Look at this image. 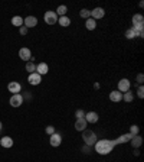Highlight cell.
I'll return each instance as SVG.
<instances>
[{
  "label": "cell",
  "instance_id": "6da1fadb",
  "mask_svg": "<svg viewBox=\"0 0 144 162\" xmlns=\"http://www.w3.org/2000/svg\"><path fill=\"white\" fill-rule=\"evenodd\" d=\"M117 140H110V139H101V140H97L95 146V152L100 155H108L111 150L114 149V146H117Z\"/></svg>",
  "mask_w": 144,
  "mask_h": 162
},
{
  "label": "cell",
  "instance_id": "7a4b0ae2",
  "mask_svg": "<svg viewBox=\"0 0 144 162\" xmlns=\"http://www.w3.org/2000/svg\"><path fill=\"white\" fill-rule=\"evenodd\" d=\"M82 139H84V143L88 145V146H94L97 143V135L94 130H90V129H85L82 132Z\"/></svg>",
  "mask_w": 144,
  "mask_h": 162
},
{
  "label": "cell",
  "instance_id": "3957f363",
  "mask_svg": "<svg viewBox=\"0 0 144 162\" xmlns=\"http://www.w3.org/2000/svg\"><path fill=\"white\" fill-rule=\"evenodd\" d=\"M43 19H45V22L48 25L58 23V15H56V12H54V10H48V12L45 13Z\"/></svg>",
  "mask_w": 144,
  "mask_h": 162
},
{
  "label": "cell",
  "instance_id": "277c9868",
  "mask_svg": "<svg viewBox=\"0 0 144 162\" xmlns=\"http://www.w3.org/2000/svg\"><path fill=\"white\" fill-rule=\"evenodd\" d=\"M19 58H20V60H23V61H26V62L33 61V58H32V52H30L29 48H20V49H19Z\"/></svg>",
  "mask_w": 144,
  "mask_h": 162
},
{
  "label": "cell",
  "instance_id": "5b68a950",
  "mask_svg": "<svg viewBox=\"0 0 144 162\" xmlns=\"http://www.w3.org/2000/svg\"><path fill=\"white\" fill-rule=\"evenodd\" d=\"M9 103H10L12 107H20V106L23 104V96H22V94H13V96L10 97Z\"/></svg>",
  "mask_w": 144,
  "mask_h": 162
},
{
  "label": "cell",
  "instance_id": "8992f818",
  "mask_svg": "<svg viewBox=\"0 0 144 162\" xmlns=\"http://www.w3.org/2000/svg\"><path fill=\"white\" fill-rule=\"evenodd\" d=\"M130 87H131L130 80L123 78V80H120V81H118V91H120V93H127V91L130 90Z\"/></svg>",
  "mask_w": 144,
  "mask_h": 162
},
{
  "label": "cell",
  "instance_id": "52a82bcc",
  "mask_svg": "<svg viewBox=\"0 0 144 162\" xmlns=\"http://www.w3.org/2000/svg\"><path fill=\"white\" fill-rule=\"evenodd\" d=\"M49 143H51V146H54V148H58V146H59V145L62 143V136H61L59 133L55 132L54 135H51Z\"/></svg>",
  "mask_w": 144,
  "mask_h": 162
},
{
  "label": "cell",
  "instance_id": "ba28073f",
  "mask_svg": "<svg viewBox=\"0 0 144 162\" xmlns=\"http://www.w3.org/2000/svg\"><path fill=\"white\" fill-rule=\"evenodd\" d=\"M105 16V10L102 9V7H95V9H92L91 10V18L97 20V19H102Z\"/></svg>",
  "mask_w": 144,
  "mask_h": 162
},
{
  "label": "cell",
  "instance_id": "9c48e42d",
  "mask_svg": "<svg viewBox=\"0 0 144 162\" xmlns=\"http://www.w3.org/2000/svg\"><path fill=\"white\" fill-rule=\"evenodd\" d=\"M28 81H29V84H32V85H39L41 81H42V77H41L38 72H32V74H29V77H28Z\"/></svg>",
  "mask_w": 144,
  "mask_h": 162
},
{
  "label": "cell",
  "instance_id": "30bf717a",
  "mask_svg": "<svg viewBox=\"0 0 144 162\" xmlns=\"http://www.w3.org/2000/svg\"><path fill=\"white\" fill-rule=\"evenodd\" d=\"M85 120H87V123H97L98 119H100V116L97 112H90V113H85Z\"/></svg>",
  "mask_w": 144,
  "mask_h": 162
},
{
  "label": "cell",
  "instance_id": "8fae6325",
  "mask_svg": "<svg viewBox=\"0 0 144 162\" xmlns=\"http://www.w3.org/2000/svg\"><path fill=\"white\" fill-rule=\"evenodd\" d=\"M23 25L29 29V28H35L36 25H38V19L35 16H28V18L23 19Z\"/></svg>",
  "mask_w": 144,
  "mask_h": 162
},
{
  "label": "cell",
  "instance_id": "7c38bea8",
  "mask_svg": "<svg viewBox=\"0 0 144 162\" xmlns=\"http://www.w3.org/2000/svg\"><path fill=\"white\" fill-rule=\"evenodd\" d=\"M7 90L10 91V93H13V94H19L20 90H22V85L19 84V83H16V81H12V83H9V85H7Z\"/></svg>",
  "mask_w": 144,
  "mask_h": 162
},
{
  "label": "cell",
  "instance_id": "4fadbf2b",
  "mask_svg": "<svg viewBox=\"0 0 144 162\" xmlns=\"http://www.w3.org/2000/svg\"><path fill=\"white\" fill-rule=\"evenodd\" d=\"M36 72L42 77V75H45V74H48L49 72V67L48 64H45V62H41V64H38L36 65Z\"/></svg>",
  "mask_w": 144,
  "mask_h": 162
},
{
  "label": "cell",
  "instance_id": "5bb4252c",
  "mask_svg": "<svg viewBox=\"0 0 144 162\" xmlns=\"http://www.w3.org/2000/svg\"><path fill=\"white\" fill-rule=\"evenodd\" d=\"M110 100L114 103H118L123 100V93H120L118 90H113L111 93H110Z\"/></svg>",
  "mask_w": 144,
  "mask_h": 162
},
{
  "label": "cell",
  "instance_id": "9a60e30c",
  "mask_svg": "<svg viewBox=\"0 0 144 162\" xmlns=\"http://www.w3.org/2000/svg\"><path fill=\"white\" fill-rule=\"evenodd\" d=\"M87 126H88V123H87L85 119H77V122H75V129L78 132H84L87 129Z\"/></svg>",
  "mask_w": 144,
  "mask_h": 162
},
{
  "label": "cell",
  "instance_id": "2e32d148",
  "mask_svg": "<svg viewBox=\"0 0 144 162\" xmlns=\"http://www.w3.org/2000/svg\"><path fill=\"white\" fill-rule=\"evenodd\" d=\"M130 143H131V146L134 148V149H137V148H140V146L143 145V138H141L140 135H136V136H133L131 138Z\"/></svg>",
  "mask_w": 144,
  "mask_h": 162
},
{
  "label": "cell",
  "instance_id": "e0dca14e",
  "mask_svg": "<svg viewBox=\"0 0 144 162\" xmlns=\"http://www.w3.org/2000/svg\"><path fill=\"white\" fill-rule=\"evenodd\" d=\"M0 145L3 148H12L13 146V139L10 136H5V138L0 139Z\"/></svg>",
  "mask_w": 144,
  "mask_h": 162
},
{
  "label": "cell",
  "instance_id": "ac0fdd59",
  "mask_svg": "<svg viewBox=\"0 0 144 162\" xmlns=\"http://www.w3.org/2000/svg\"><path fill=\"white\" fill-rule=\"evenodd\" d=\"M131 138H133L131 133H126V135H121L120 138H117L115 140H117V143L120 145V143H127V142H130Z\"/></svg>",
  "mask_w": 144,
  "mask_h": 162
},
{
  "label": "cell",
  "instance_id": "d6986e66",
  "mask_svg": "<svg viewBox=\"0 0 144 162\" xmlns=\"http://www.w3.org/2000/svg\"><path fill=\"white\" fill-rule=\"evenodd\" d=\"M85 28L88 30H94L97 28V20H94L92 18H88L85 20Z\"/></svg>",
  "mask_w": 144,
  "mask_h": 162
},
{
  "label": "cell",
  "instance_id": "ffe728a7",
  "mask_svg": "<svg viewBox=\"0 0 144 162\" xmlns=\"http://www.w3.org/2000/svg\"><path fill=\"white\" fill-rule=\"evenodd\" d=\"M58 23L61 26H64V28H68L71 25V19L68 18V16H61V18H58Z\"/></svg>",
  "mask_w": 144,
  "mask_h": 162
},
{
  "label": "cell",
  "instance_id": "44dd1931",
  "mask_svg": "<svg viewBox=\"0 0 144 162\" xmlns=\"http://www.w3.org/2000/svg\"><path fill=\"white\" fill-rule=\"evenodd\" d=\"M12 25H13V26H18V28L23 26V18H20V16H13V18H12Z\"/></svg>",
  "mask_w": 144,
  "mask_h": 162
},
{
  "label": "cell",
  "instance_id": "7402d4cb",
  "mask_svg": "<svg viewBox=\"0 0 144 162\" xmlns=\"http://www.w3.org/2000/svg\"><path fill=\"white\" fill-rule=\"evenodd\" d=\"M136 36H137V32H136L134 28H130V29L126 30V38L127 39H134Z\"/></svg>",
  "mask_w": 144,
  "mask_h": 162
},
{
  "label": "cell",
  "instance_id": "603a6c76",
  "mask_svg": "<svg viewBox=\"0 0 144 162\" xmlns=\"http://www.w3.org/2000/svg\"><path fill=\"white\" fill-rule=\"evenodd\" d=\"M66 12H68V7L65 5H61L58 9H56V15H59V16H66Z\"/></svg>",
  "mask_w": 144,
  "mask_h": 162
},
{
  "label": "cell",
  "instance_id": "cb8c5ba5",
  "mask_svg": "<svg viewBox=\"0 0 144 162\" xmlns=\"http://www.w3.org/2000/svg\"><path fill=\"white\" fill-rule=\"evenodd\" d=\"M123 98H124V102L131 103V102H133V98H134V94H133L131 91L128 90L127 93H124V94H123Z\"/></svg>",
  "mask_w": 144,
  "mask_h": 162
},
{
  "label": "cell",
  "instance_id": "d4e9b609",
  "mask_svg": "<svg viewBox=\"0 0 144 162\" xmlns=\"http://www.w3.org/2000/svg\"><path fill=\"white\" fill-rule=\"evenodd\" d=\"M26 71L29 72V74H32V72H36V65L32 62V61H29V62H26Z\"/></svg>",
  "mask_w": 144,
  "mask_h": 162
},
{
  "label": "cell",
  "instance_id": "484cf974",
  "mask_svg": "<svg viewBox=\"0 0 144 162\" xmlns=\"http://www.w3.org/2000/svg\"><path fill=\"white\" fill-rule=\"evenodd\" d=\"M79 16L84 19H88L91 18V10H88V9H81V12H79Z\"/></svg>",
  "mask_w": 144,
  "mask_h": 162
},
{
  "label": "cell",
  "instance_id": "4316f807",
  "mask_svg": "<svg viewBox=\"0 0 144 162\" xmlns=\"http://www.w3.org/2000/svg\"><path fill=\"white\" fill-rule=\"evenodd\" d=\"M138 132H140V127H138L137 125H133V126L130 127V132L128 133H131L133 136H136V135H138Z\"/></svg>",
  "mask_w": 144,
  "mask_h": 162
},
{
  "label": "cell",
  "instance_id": "83f0119b",
  "mask_svg": "<svg viewBox=\"0 0 144 162\" xmlns=\"http://www.w3.org/2000/svg\"><path fill=\"white\" fill-rule=\"evenodd\" d=\"M75 117H77V119H84V117H85V112L82 110V109H78V110L75 112Z\"/></svg>",
  "mask_w": 144,
  "mask_h": 162
},
{
  "label": "cell",
  "instance_id": "f1b7e54d",
  "mask_svg": "<svg viewBox=\"0 0 144 162\" xmlns=\"http://www.w3.org/2000/svg\"><path fill=\"white\" fill-rule=\"evenodd\" d=\"M136 78H137L138 84L143 85V83H144V75H143V74H141V72H140V74H137V77H136Z\"/></svg>",
  "mask_w": 144,
  "mask_h": 162
},
{
  "label": "cell",
  "instance_id": "f546056e",
  "mask_svg": "<svg viewBox=\"0 0 144 162\" xmlns=\"http://www.w3.org/2000/svg\"><path fill=\"white\" fill-rule=\"evenodd\" d=\"M137 96L140 97V98H143V97H144V87H143V85H140V87H138Z\"/></svg>",
  "mask_w": 144,
  "mask_h": 162
},
{
  "label": "cell",
  "instance_id": "4dcf8cb0",
  "mask_svg": "<svg viewBox=\"0 0 144 162\" xmlns=\"http://www.w3.org/2000/svg\"><path fill=\"white\" fill-rule=\"evenodd\" d=\"M19 33H20V35L23 36V35H26V33H28V28H26V26H20V28H19Z\"/></svg>",
  "mask_w": 144,
  "mask_h": 162
},
{
  "label": "cell",
  "instance_id": "1f68e13d",
  "mask_svg": "<svg viewBox=\"0 0 144 162\" xmlns=\"http://www.w3.org/2000/svg\"><path fill=\"white\" fill-rule=\"evenodd\" d=\"M46 133H48L49 136H51V135H54V133H55V127L54 126H48V127H46Z\"/></svg>",
  "mask_w": 144,
  "mask_h": 162
},
{
  "label": "cell",
  "instance_id": "d6a6232c",
  "mask_svg": "<svg viewBox=\"0 0 144 162\" xmlns=\"http://www.w3.org/2000/svg\"><path fill=\"white\" fill-rule=\"evenodd\" d=\"M82 152H84V153H90V152H91V146H88V145H84Z\"/></svg>",
  "mask_w": 144,
  "mask_h": 162
},
{
  "label": "cell",
  "instance_id": "836d02e7",
  "mask_svg": "<svg viewBox=\"0 0 144 162\" xmlns=\"http://www.w3.org/2000/svg\"><path fill=\"white\" fill-rule=\"evenodd\" d=\"M94 88H95V90H98V88H100V84H98V83H95V84H94Z\"/></svg>",
  "mask_w": 144,
  "mask_h": 162
},
{
  "label": "cell",
  "instance_id": "e575fe53",
  "mask_svg": "<svg viewBox=\"0 0 144 162\" xmlns=\"http://www.w3.org/2000/svg\"><path fill=\"white\" fill-rule=\"evenodd\" d=\"M2 127H3V125H2V122H0V130H2Z\"/></svg>",
  "mask_w": 144,
  "mask_h": 162
}]
</instances>
